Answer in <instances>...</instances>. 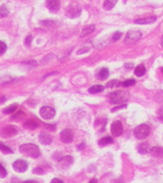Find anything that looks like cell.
<instances>
[{
	"mask_svg": "<svg viewBox=\"0 0 163 183\" xmlns=\"http://www.w3.org/2000/svg\"><path fill=\"white\" fill-rule=\"evenodd\" d=\"M20 152L24 155L30 158H37L40 155V151L39 148L35 145V144H31V143H26V144H22L20 146Z\"/></svg>",
	"mask_w": 163,
	"mask_h": 183,
	"instance_id": "obj_1",
	"label": "cell"
},
{
	"mask_svg": "<svg viewBox=\"0 0 163 183\" xmlns=\"http://www.w3.org/2000/svg\"><path fill=\"white\" fill-rule=\"evenodd\" d=\"M150 133V128L148 124H140L138 125L136 128L134 129V135L135 137L138 140H143L145 138L149 137V135Z\"/></svg>",
	"mask_w": 163,
	"mask_h": 183,
	"instance_id": "obj_2",
	"label": "cell"
},
{
	"mask_svg": "<svg viewBox=\"0 0 163 183\" xmlns=\"http://www.w3.org/2000/svg\"><path fill=\"white\" fill-rule=\"evenodd\" d=\"M128 98H129L128 93L125 91H122V90L113 92L109 96V100L111 103H113V104H119V105H121L122 103L126 102L128 100Z\"/></svg>",
	"mask_w": 163,
	"mask_h": 183,
	"instance_id": "obj_3",
	"label": "cell"
},
{
	"mask_svg": "<svg viewBox=\"0 0 163 183\" xmlns=\"http://www.w3.org/2000/svg\"><path fill=\"white\" fill-rule=\"evenodd\" d=\"M65 13H66V16L68 18H71V19L78 18L80 17V15L82 13V7L78 3H72L66 7Z\"/></svg>",
	"mask_w": 163,
	"mask_h": 183,
	"instance_id": "obj_4",
	"label": "cell"
},
{
	"mask_svg": "<svg viewBox=\"0 0 163 183\" xmlns=\"http://www.w3.org/2000/svg\"><path fill=\"white\" fill-rule=\"evenodd\" d=\"M142 37V33L138 30H130L125 37V43L126 44H134L138 39Z\"/></svg>",
	"mask_w": 163,
	"mask_h": 183,
	"instance_id": "obj_5",
	"label": "cell"
},
{
	"mask_svg": "<svg viewBox=\"0 0 163 183\" xmlns=\"http://www.w3.org/2000/svg\"><path fill=\"white\" fill-rule=\"evenodd\" d=\"M55 110L52 109L51 107H48V106H44L40 109L39 111V115L42 116V118L44 120H51L55 117Z\"/></svg>",
	"mask_w": 163,
	"mask_h": 183,
	"instance_id": "obj_6",
	"label": "cell"
},
{
	"mask_svg": "<svg viewBox=\"0 0 163 183\" xmlns=\"http://www.w3.org/2000/svg\"><path fill=\"white\" fill-rule=\"evenodd\" d=\"M123 132V125H122V123L119 121H115L112 124H111V133L113 136L118 137Z\"/></svg>",
	"mask_w": 163,
	"mask_h": 183,
	"instance_id": "obj_7",
	"label": "cell"
},
{
	"mask_svg": "<svg viewBox=\"0 0 163 183\" xmlns=\"http://www.w3.org/2000/svg\"><path fill=\"white\" fill-rule=\"evenodd\" d=\"M74 138V135H73V131L69 128H66L61 131L60 133V139L64 143H71Z\"/></svg>",
	"mask_w": 163,
	"mask_h": 183,
	"instance_id": "obj_8",
	"label": "cell"
},
{
	"mask_svg": "<svg viewBox=\"0 0 163 183\" xmlns=\"http://www.w3.org/2000/svg\"><path fill=\"white\" fill-rule=\"evenodd\" d=\"M13 169L18 172H25L28 170V164L24 160H17L13 164Z\"/></svg>",
	"mask_w": 163,
	"mask_h": 183,
	"instance_id": "obj_9",
	"label": "cell"
},
{
	"mask_svg": "<svg viewBox=\"0 0 163 183\" xmlns=\"http://www.w3.org/2000/svg\"><path fill=\"white\" fill-rule=\"evenodd\" d=\"M18 133V130L15 128L13 125H7L6 127L1 130V135L4 137H12V136H15L16 134Z\"/></svg>",
	"mask_w": 163,
	"mask_h": 183,
	"instance_id": "obj_10",
	"label": "cell"
},
{
	"mask_svg": "<svg viewBox=\"0 0 163 183\" xmlns=\"http://www.w3.org/2000/svg\"><path fill=\"white\" fill-rule=\"evenodd\" d=\"M45 4L50 12L56 13L60 8V0H46Z\"/></svg>",
	"mask_w": 163,
	"mask_h": 183,
	"instance_id": "obj_11",
	"label": "cell"
},
{
	"mask_svg": "<svg viewBox=\"0 0 163 183\" xmlns=\"http://www.w3.org/2000/svg\"><path fill=\"white\" fill-rule=\"evenodd\" d=\"M38 139H39V142L42 143V144H43V145H49V144H51V142L53 140L51 135L48 134V133H45V132L40 133L39 136H38Z\"/></svg>",
	"mask_w": 163,
	"mask_h": 183,
	"instance_id": "obj_12",
	"label": "cell"
},
{
	"mask_svg": "<svg viewBox=\"0 0 163 183\" xmlns=\"http://www.w3.org/2000/svg\"><path fill=\"white\" fill-rule=\"evenodd\" d=\"M156 21V17L154 16H149V17H145V18H141V19H137L135 21L136 24L138 25H148V24H152Z\"/></svg>",
	"mask_w": 163,
	"mask_h": 183,
	"instance_id": "obj_13",
	"label": "cell"
},
{
	"mask_svg": "<svg viewBox=\"0 0 163 183\" xmlns=\"http://www.w3.org/2000/svg\"><path fill=\"white\" fill-rule=\"evenodd\" d=\"M149 151H150V147L149 145V143H146V142H143L138 146V152L142 155L148 154Z\"/></svg>",
	"mask_w": 163,
	"mask_h": 183,
	"instance_id": "obj_14",
	"label": "cell"
},
{
	"mask_svg": "<svg viewBox=\"0 0 163 183\" xmlns=\"http://www.w3.org/2000/svg\"><path fill=\"white\" fill-rule=\"evenodd\" d=\"M150 153L153 157L161 158V157H163V148L162 147H153L150 150Z\"/></svg>",
	"mask_w": 163,
	"mask_h": 183,
	"instance_id": "obj_15",
	"label": "cell"
},
{
	"mask_svg": "<svg viewBox=\"0 0 163 183\" xmlns=\"http://www.w3.org/2000/svg\"><path fill=\"white\" fill-rule=\"evenodd\" d=\"M93 30H94V26H93V25L87 26V27H85L83 29H82L80 36H81V37H85L86 35H87V34H92Z\"/></svg>",
	"mask_w": 163,
	"mask_h": 183,
	"instance_id": "obj_16",
	"label": "cell"
},
{
	"mask_svg": "<svg viewBox=\"0 0 163 183\" xmlns=\"http://www.w3.org/2000/svg\"><path fill=\"white\" fill-rule=\"evenodd\" d=\"M103 90H104V86H102L100 84H96V85H93L92 87H89L88 92L92 93V94H94V93L102 92Z\"/></svg>",
	"mask_w": 163,
	"mask_h": 183,
	"instance_id": "obj_17",
	"label": "cell"
},
{
	"mask_svg": "<svg viewBox=\"0 0 163 183\" xmlns=\"http://www.w3.org/2000/svg\"><path fill=\"white\" fill-rule=\"evenodd\" d=\"M118 2V0H105L103 7L105 10H111L112 8L116 5V3Z\"/></svg>",
	"mask_w": 163,
	"mask_h": 183,
	"instance_id": "obj_18",
	"label": "cell"
},
{
	"mask_svg": "<svg viewBox=\"0 0 163 183\" xmlns=\"http://www.w3.org/2000/svg\"><path fill=\"white\" fill-rule=\"evenodd\" d=\"M135 75L137 76H143L144 74H145V67L144 65H143V64H141V65H138L136 69H135Z\"/></svg>",
	"mask_w": 163,
	"mask_h": 183,
	"instance_id": "obj_19",
	"label": "cell"
},
{
	"mask_svg": "<svg viewBox=\"0 0 163 183\" xmlns=\"http://www.w3.org/2000/svg\"><path fill=\"white\" fill-rule=\"evenodd\" d=\"M60 162V165H65V166H68V165H70L71 164H73V158L71 157V156H65V157H63L61 160L59 161Z\"/></svg>",
	"mask_w": 163,
	"mask_h": 183,
	"instance_id": "obj_20",
	"label": "cell"
},
{
	"mask_svg": "<svg viewBox=\"0 0 163 183\" xmlns=\"http://www.w3.org/2000/svg\"><path fill=\"white\" fill-rule=\"evenodd\" d=\"M12 81H13V78L10 76H7V75L0 76V85H5Z\"/></svg>",
	"mask_w": 163,
	"mask_h": 183,
	"instance_id": "obj_21",
	"label": "cell"
},
{
	"mask_svg": "<svg viewBox=\"0 0 163 183\" xmlns=\"http://www.w3.org/2000/svg\"><path fill=\"white\" fill-rule=\"evenodd\" d=\"M97 76L99 77V79H101V81H103V79L105 78H107L109 76V71L107 69H101L99 71H98V74H97Z\"/></svg>",
	"mask_w": 163,
	"mask_h": 183,
	"instance_id": "obj_22",
	"label": "cell"
},
{
	"mask_svg": "<svg viewBox=\"0 0 163 183\" xmlns=\"http://www.w3.org/2000/svg\"><path fill=\"white\" fill-rule=\"evenodd\" d=\"M113 143V139L109 136L107 137H103L101 138L99 141H98V144L99 146H106V145H109V144H112Z\"/></svg>",
	"mask_w": 163,
	"mask_h": 183,
	"instance_id": "obj_23",
	"label": "cell"
},
{
	"mask_svg": "<svg viewBox=\"0 0 163 183\" xmlns=\"http://www.w3.org/2000/svg\"><path fill=\"white\" fill-rule=\"evenodd\" d=\"M24 126H25L26 128H29V129H36L37 127L38 126V124L35 121H28L27 123H24Z\"/></svg>",
	"mask_w": 163,
	"mask_h": 183,
	"instance_id": "obj_24",
	"label": "cell"
},
{
	"mask_svg": "<svg viewBox=\"0 0 163 183\" xmlns=\"http://www.w3.org/2000/svg\"><path fill=\"white\" fill-rule=\"evenodd\" d=\"M17 107H18L17 104H13V105H11V106H9V107L5 108V109L3 110V113H4V114H12V113L15 112L16 110H17Z\"/></svg>",
	"mask_w": 163,
	"mask_h": 183,
	"instance_id": "obj_25",
	"label": "cell"
},
{
	"mask_svg": "<svg viewBox=\"0 0 163 183\" xmlns=\"http://www.w3.org/2000/svg\"><path fill=\"white\" fill-rule=\"evenodd\" d=\"M0 151L3 152V153H5V154H12L13 153V151L9 147H7L4 144H0Z\"/></svg>",
	"mask_w": 163,
	"mask_h": 183,
	"instance_id": "obj_26",
	"label": "cell"
},
{
	"mask_svg": "<svg viewBox=\"0 0 163 183\" xmlns=\"http://www.w3.org/2000/svg\"><path fill=\"white\" fill-rule=\"evenodd\" d=\"M9 14V11L5 6H0V17H6Z\"/></svg>",
	"mask_w": 163,
	"mask_h": 183,
	"instance_id": "obj_27",
	"label": "cell"
},
{
	"mask_svg": "<svg viewBox=\"0 0 163 183\" xmlns=\"http://www.w3.org/2000/svg\"><path fill=\"white\" fill-rule=\"evenodd\" d=\"M136 83V81L135 79H128V81H123L121 84L122 86H125V87H129V86H132Z\"/></svg>",
	"mask_w": 163,
	"mask_h": 183,
	"instance_id": "obj_28",
	"label": "cell"
},
{
	"mask_svg": "<svg viewBox=\"0 0 163 183\" xmlns=\"http://www.w3.org/2000/svg\"><path fill=\"white\" fill-rule=\"evenodd\" d=\"M119 83H120V82H119L118 81H116V79H114V81H108V82H107L106 87H107V88H112V87L118 86V84H119Z\"/></svg>",
	"mask_w": 163,
	"mask_h": 183,
	"instance_id": "obj_29",
	"label": "cell"
},
{
	"mask_svg": "<svg viewBox=\"0 0 163 183\" xmlns=\"http://www.w3.org/2000/svg\"><path fill=\"white\" fill-rule=\"evenodd\" d=\"M6 176H7V170H6V169L4 168V166L0 164V177L4 178Z\"/></svg>",
	"mask_w": 163,
	"mask_h": 183,
	"instance_id": "obj_30",
	"label": "cell"
},
{
	"mask_svg": "<svg viewBox=\"0 0 163 183\" xmlns=\"http://www.w3.org/2000/svg\"><path fill=\"white\" fill-rule=\"evenodd\" d=\"M121 36H122L121 31H116V33L113 34V35H112V40L113 41H117V40H119V39L121 38Z\"/></svg>",
	"mask_w": 163,
	"mask_h": 183,
	"instance_id": "obj_31",
	"label": "cell"
},
{
	"mask_svg": "<svg viewBox=\"0 0 163 183\" xmlns=\"http://www.w3.org/2000/svg\"><path fill=\"white\" fill-rule=\"evenodd\" d=\"M7 49V46L3 41H0V55H2Z\"/></svg>",
	"mask_w": 163,
	"mask_h": 183,
	"instance_id": "obj_32",
	"label": "cell"
},
{
	"mask_svg": "<svg viewBox=\"0 0 163 183\" xmlns=\"http://www.w3.org/2000/svg\"><path fill=\"white\" fill-rule=\"evenodd\" d=\"M32 172L36 173V174H43V170L42 168H36L34 169V170H32Z\"/></svg>",
	"mask_w": 163,
	"mask_h": 183,
	"instance_id": "obj_33",
	"label": "cell"
},
{
	"mask_svg": "<svg viewBox=\"0 0 163 183\" xmlns=\"http://www.w3.org/2000/svg\"><path fill=\"white\" fill-rule=\"evenodd\" d=\"M85 47H86V48H83V49L81 48V49L77 52V54H78V55H81V54H84V53L89 51V47H87V46H85Z\"/></svg>",
	"mask_w": 163,
	"mask_h": 183,
	"instance_id": "obj_34",
	"label": "cell"
},
{
	"mask_svg": "<svg viewBox=\"0 0 163 183\" xmlns=\"http://www.w3.org/2000/svg\"><path fill=\"white\" fill-rule=\"evenodd\" d=\"M31 39H32V36H31V35H28V36L26 37V40H25V45H26V46H30V45H31Z\"/></svg>",
	"mask_w": 163,
	"mask_h": 183,
	"instance_id": "obj_35",
	"label": "cell"
},
{
	"mask_svg": "<svg viewBox=\"0 0 163 183\" xmlns=\"http://www.w3.org/2000/svg\"><path fill=\"white\" fill-rule=\"evenodd\" d=\"M127 107V105L126 104H124V105H120L119 107H116V108H113L112 110H111V112L113 113V112H116L117 110H120V109H124V108H126Z\"/></svg>",
	"mask_w": 163,
	"mask_h": 183,
	"instance_id": "obj_36",
	"label": "cell"
},
{
	"mask_svg": "<svg viewBox=\"0 0 163 183\" xmlns=\"http://www.w3.org/2000/svg\"><path fill=\"white\" fill-rule=\"evenodd\" d=\"M51 183H63V181L59 178H53L51 180Z\"/></svg>",
	"mask_w": 163,
	"mask_h": 183,
	"instance_id": "obj_37",
	"label": "cell"
},
{
	"mask_svg": "<svg viewBox=\"0 0 163 183\" xmlns=\"http://www.w3.org/2000/svg\"><path fill=\"white\" fill-rule=\"evenodd\" d=\"M125 68H127V69H132L133 68V64L132 63H130V64L126 63L125 64Z\"/></svg>",
	"mask_w": 163,
	"mask_h": 183,
	"instance_id": "obj_38",
	"label": "cell"
},
{
	"mask_svg": "<svg viewBox=\"0 0 163 183\" xmlns=\"http://www.w3.org/2000/svg\"><path fill=\"white\" fill-rule=\"evenodd\" d=\"M29 182H31V183H35V182H37V181H35V180H27V181H25V183H29Z\"/></svg>",
	"mask_w": 163,
	"mask_h": 183,
	"instance_id": "obj_39",
	"label": "cell"
},
{
	"mask_svg": "<svg viewBox=\"0 0 163 183\" xmlns=\"http://www.w3.org/2000/svg\"><path fill=\"white\" fill-rule=\"evenodd\" d=\"M161 46H163V36L161 37Z\"/></svg>",
	"mask_w": 163,
	"mask_h": 183,
	"instance_id": "obj_40",
	"label": "cell"
},
{
	"mask_svg": "<svg viewBox=\"0 0 163 183\" xmlns=\"http://www.w3.org/2000/svg\"><path fill=\"white\" fill-rule=\"evenodd\" d=\"M91 182H97V180H96V179H93V180H92Z\"/></svg>",
	"mask_w": 163,
	"mask_h": 183,
	"instance_id": "obj_41",
	"label": "cell"
},
{
	"mask_svg": "<svg viewBox=\"0 0 163 183\" xmlns=\"http://www.w3.org/2000/svg\"><path fill=\"white\" fill-rule=\"evenodd\" d=\"M159 120L160 121H163V117H159Z\"/></svg>",
	"mask_w": 163,
	"mask_h": 183,
	"instance_id": "obj_42",
	"label": "cell"
},
{
	"mask_svg": "<svg viewBox=\"0 0 163 183\" xmlns=\"http://www.w3.org/2000/svg\"><path fill=\"white\" fill-rule=\"evenodd\" d=\"M161 71H162V73H163V68H161Z\"/></svg>",
	"mask_w": 163,
	"mask_h": 183,
	"instance_id": "obj_43",
	"label": "cell"
}]
</instances>
